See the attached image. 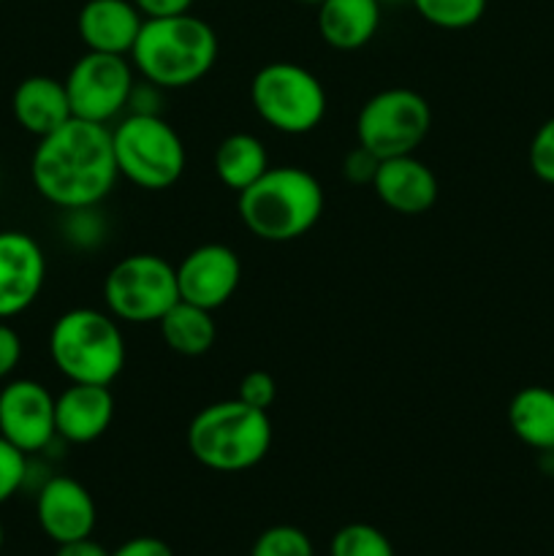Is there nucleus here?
<instances>
[{
  "label": "nucleus",
  "instance_id": "1",
  "mask_svg": "<svg viewBox=\"0 0 554 556\" xmlns=\"http://www.w3.org/2000/svg\"><path fill=\"white\" fill-rule=\"evenodd\" d=\"M117 177L112 130L79 117L38 139L30 161L33 188L63 212L98 206Z\"/></svg>",
  "mask_w": 554,
  "mask_h": 556
},
{
  "label": "nucleus",
  "instance_id": "2",
  "mask_svg": "<svg viewBox=\"0 0 554 556\" xmlns=\"http://www.w3.org/2000/svg\"><path fill=\"white\" fill-rule=\"evenodd\" d=\"M130 63L141 79L182 90L204 79L217 63V33L201 16L174 14L144 20L130 49Z\"/></svg>",
  "mask_w": 554,
  "mask_h": 556
},
{
  "label": "nucleus",
  "instance_id": "3",
  "mask_svg": "<svg viewBox=\"0 0 554 556\" xmlns=\"http://www.w3.org/2000/svg\"><path fill=\"white\" fill-rule=\"evenodd\" d=\"M237 195L244 228L264 242H293L324 215V188L299 166H269Z\"/></svg>",
  "mask_w": 554,
  "mask_h": 556
},
{
  "label": "nucleus",
  "instance_id": "4",
  "mask_svg": "<svg viewBox=\"0 0 554 556\" xmlns=\"http://www.w3.org/2000/svg\"><path fill=\"white\" fill-rule=\"evenodd\" d=\"M269 413L242 400H223L201 407L188 424V451L212 472H244L264 462L272 448Z\"/></svg>",
  "mask_w": 554,
  "mask_h": 556
},
{
  "label": "nucleus",
  "instance_id": "5",
  "mask_svg": "<svg viewBox=\"0 0 554 556\" xmlns=\"http://www.w3.org/2000/svg\"><path fill=\"white\" fill-rule=\"evenodd\" d=\"M125 337L112 313L76 307L49 331V356L68 383L112 386L125 367Z\"/></svg>",
  "mask_w": 554,
  "mask_h": 556
},
{
  "label": "nucleus",
  "instance_id": "6",
  "mask_svg": "<svg viewBox=\"0 0 554 556\" xmlns=\"http://www.w3.org/2000/svg\"><path fill=\"white\" fill-rule=\"evenodd\" d=\"M119 177L141 190H166L182 177L185 144L161 114H128L112 130Z\"/></svg>",
  "mask_w": 554,
  "mask_h": 556
},
{
  "label": "nucleus",
  "instance_id": "7",
  "mask_svg": "<svg viewBox=\"0 0 554 556\" xmlns=\"http://www.w3.org/2000/svg\"><path fill=\"white\" fill-rule=\"evenodd\" d=\"M250 103L269 128L288 136L310 134L326 114V90L304 65L275 60L255 71L250 81Z\"/></svg>",
  "mask_w": 554,
  "mask_h": 556
},
{
  "label": "nucleus",
  "instance_id": "8",
  "mask_svg": "<svg viewBox=\"0 0 554 556\" xmlns=\"http://www.w3.org/2000/svg\"><path fill=\"white\" fill-rule=\"evenodd\" d=\"M103 302L125 324H158L179 302L177 266L155 253L128 255L109 269Z\"/></svg>",
  "mask_w": 554,
  "mask_h": 556
},
{
  "label": "nucleus",
  "instance_id": "9",
  "mask_svg": "<svg viewBox=\"0 0 554 556\" xmlns=\"http://www.w3.org/2000/svg\"><path fill=\"white\" fill-rule=\"evenodd\" d=\"M432 128L427 98L407 87H389L369 98L356 117V141L375 155H413Z\"/></svg>",
  "mask_w": 554,
  "mask_h": 556
},
{
  "label": "nucleus",
  "instance_id": "10",
  "mask_svg": "<svg viewBox=\"0 0 554 556\" xmlns=\"http://www.w3.org/2000/svg\"><path fill=\"white\" fill-rule=\"evenodd\" d=\"M134 63L125 54L85 52L65 76L74 117L109 125L125 106L136 85Z\"/></svg>",
  "mask_w": 554,
  "mask_h": 556
},
{
  "label": "nucleus",
  "instance_id": "11",
  "mask_svg": "<svg viewBox=\"0 0 554 556\" xmlns=\"http://www.w3.org/2000/svg\"><path fill=\"white\" fill-rule=\"evenodd\" d=\"M0 434L27 456L47 448L54 438V396L38 380H9L0 389Z\"/></svg>",
  "mask_w": 554,
  "mask_h": 556
},
{
  "label": "nucleus",
  "instance_id": "12",
  "mask_svg": "<svg viewBox=\"0 0 554 556\" xmlns=\"http://www.w3.org/2000/svg\"><path fill=\"white\" fill-rule=\"evenodd\" d=\"M242 261L228 244L210 242L190 250L177 264L179 299L215 313L237 293Z\"/></svg>",
  "mask_w": 554,
  "mask_h": 556
},
{
  "label": "nucleus",
  "instance_id": "13",
  "mask_svg": "<svg viewBox=\"0 0 554 556\" xmlns=\"http://www.w3.org/2000/svg\"><path fill=\"white\" fill-rule=\"evenodd\" d=\"M47 255L25 231H0V320L22 315L41 296Z\"/></svg>",
  "mask_w": 554,
  "mask_h": 556
},
{
  "label": "nucleus",
  "instance_id": "14",
  "mask_svg": "<svg viewBox=\"0 0 554 556\" xmlns=\"http://www.w3.org/2000/svg\"><path fill=\"white\" fill-rule=\"evenodd\" d=\"M38 527L49 541L68 543L79 538H90L96 530V500L87 492L85 483L68 476L49 478L36 500Z\"/></svg>",
  "mask_w": 554,
  "mask_h": 556
},
{
  "label": "nucleus",
  "instance_id": "15",
  "mask_svg": "<svg viewBox=\"0 0 554 556\" xmlns=\"http://www.w3.org/2000/svg\"><path fill=\"white\" fill-rule=\"evenodd\" d=\"M373 190L396 215H424L438 201V177L416 155L383 157Z\"/></svg>",
  "mask_w": 554,
  "mask_h": 556
},
{
  "label": "nucleus",
  "instance_id": "16",
  "mask_svg": "<svg viewBox=\"0 0 554 556\" xmlns=\"http://www.w3.org/2000/svg\"><path fill=\"white\" fill-rule=\"evenodd\" d=\"M144 14L134 0H85L76 16V30L87 52L125 54L128 58L139 38Z\"/></svg>",
  "mask_w": 554,
  "mask_h": 556
},
{
  "label": "nucleus",
  "instance_id": "17",
  "mask_svg": "<svg viewBox=\"0 0 554 556\" xmlns=\"http://www.w3.org/2000/svg\"><path fill=\"white\" fill-rule=\"evenodd\" d=\"M114 418V396L109 386L71 383L54 396L58 438L85 445L101 438Z\"/></svg>",
  "mask_w": 554,
  "mask_h": 556
},
{
  "label": "nucleus",
  "instance_id": "18",
  "mask_svg": "<svg viewBox=\"0 0 554 556\" xmlns=\"http://www.w3.org/2000/svg\"><path fill=\"white\" fill-rule=\"evenodd\" d=\"M11 112H14L16 125L27 134L38 136V139L49 136L74 117L65 81L47 74L27 76L16 85L14 98H11Z\"/></svg>",
  "mask_w": 554,
  "mask_h": 556
},
{
  "label": "nucleus",
  "instance_id": "19",
  "mask_svg": "<svg viewBox=\"0 0 554 556\" xmlns=\"http://www.w3.org/2000/svg\"><path fill=\"white\" fill-rule=\"evenodd\" d=\"M380 0H320V38L340 52L367 47L380 27Z\"/></svg>",
  "mask_w": 554,
  "mask_h": 556
},
{
  "label": "nucleus",
  "instance_id": "20",
  "mask_svg": "<svg viewBox=\"0 0 554 556\" xmlns=\"http://www.w3.org/2000/svg\"><path fill=\"white\" fill-rule=\"evenodd\" d=\"M508 427L527 448L554 451V391L546 386H525L508 402Z\"/></svg>",
  "mask_w": 554,
  "mask_h": 556
},
{
  "label": "nucleus",
  "instance_id": "21",
  "mask_svg": "<svg viewBox=\"0 0 554 556\" xmlns=\"http://www.w3.org/2000/svg\"><path fill=\"white\" fill-rule=\"evenodd\" d=\"M212 166H215L217 179L228 190L242 193L269 168V155H266V147L259 136L231 134L217 144Z\"/></svg>",
  "mask_w": 554,
  "mask_h": 556
},
{
  "label": "nucleus",
  "instance_id": "22",
  "mask_svg": "<svg viewBox=\"0 0 554 556\" xmlns=\"http://www.w3.org/2000/svg\"><path fill=\"white\" fill-rule=\"evenodd\" d=\"M158 326H161L163 342L179 356H204L215 345L217 329L210 309L196 307L182 299L158 320Z\"/></svg>",
  "mask_w": 554,
  "mask_h": 556
},
{
  "label": "nucleus",
  "instance_id": "23",
  "mask_svg": "<svg viewBox=\"0 0 554 556\" xmlns=\"http://www.w3.org/2000/svg\"><path fill=\"white\" fill-rule=\"evenodd\" d=\"M424 22L440 30H467L478 25L487 11V0H411Z\"/></svg>",
  "mask_w": 554,
  "mask_h": 556
},
{
  "label": "nucleus",
  "instance_id": "24",
  "mask_svg": "<svg viewBox=\"0 0 554 556\" xmlns=\"http://www.w3.org/2000/svg\"><path fill=\"white\" fill-rule=\"evenodd\" d=\"M329 556H394V546L378 527L353 521L335 532Z\"/></svg>",
  "mask_w": 554,
  "mask_h": 556
},
{
  "label": "nucleus",
  "instance_id": "25",
  "mask_svg": "<svg viewBox=\"0 0 554 556\" xmlns=\"http://www.w3.org/2000/svg\"><path fill=\"white\" fill-rule=\"evenodd\" d=\"M250 556H315L307 532L293 525H275L255 538Z\"/></svg>",
  "mask_w": 554,
  "mask_h": 556
},
{
  "label": "nucleus",
  "instance_id": "26",
  "mask_svg": "<svg viewBox=\"0 0 554 556\" xmlns=\"http://www.w3.org/2000/svg\"><path fill=\"white\" fill-rule=\"evenodd\" d=\"M27 481V454L0 434V505L9 503Z\"/></svg>",
  "mask_w": 554,
  "mask_h": 556
},
{
  "label": "nucleus",
  "instance_id": "27",
  "mask_svg": "<svg viewBox=\"0 0 554 556\" xmlns=\"http://www.w3.org/2000/svg\"><path fill=\"white\" fill-rule=\"evenodd\" d=\"M65 233L76 248H96L103 237H106V223L98 217L96 206H85V210H68L65 217Z\"/></svg>",
  "mask_w": 554,
  "mask_h": 556
},
{
  "label": "nucleus",
  "instance_id": "28",
  "mask_svg": "<svg viewBox=\"0 0 554 556\" xmlns=\"http://www.w3.org/2000/svg\"><path fill=\"white\" fill-rule=\"evenodd\" d=\"M527 161H530L532 174L541 182L554 185V117H549L541 128L536 130L527 150Z\"/></svg>",
  "mask_w": 554,
  "mask_h": 556
},
{
  "label": "nucleus",
  "instance_id": "29",
  "mask_svg": "<svg viewBox=\"0 0 554 556\" xmlns=\"http://www.w3.org/2000/svg\"><path fill=\"white\" fill-rule=\"evenodd\" d=\"M237 400H242L244 405L255 407V410L269 413V407L277 402V383L269 372L264 369H253V372L244 375L239 380V394Z\"/></svg>",
  "mask_w": 554,
  "mask_h": 556
},
{
  "label": "nucleus",
  "instance_id": "30",
  "mask_svg": "<svg viewBox=\"0 0 554 556\" xmlns=\"http://www.w3.org/2000/svg\"><path fill=\"white\" fill-rule=\"evenodd\" d=\"M378 166H380V157L375 155L373 150H367V147L356 144L351 152H348L345 161H342V174H345L348 182L353 185H373L375 174H378Z\"/></svg>",
  "mask_w": 554,
  "mask_h": 556
},
{
  "label": "nucleus",
  "instance_id": "31",
  "mask_svg": "<svg viewBox=\"0 0 554 556\" xmlns=\"http://www.w3.org/2000/svg\"><path fill=\"white\" fill-rule=\"evenodd\" d=\"M22 362V337L14 326L0 320V380H9Z\"/></svg>",
  "mask_w": 554,
  "mask_h": 556
},
{
  "label": "nucleus",
  "instance_id": "32",
  "mask_svg": "<svg viewBox=\"0 0 554 556\" xmlns=\"http://www.w3.org/2000/svg\"><path fill=\"white\" fill-rule=\"evenodd\" d=\"M161 92L163 87L152 85V81H136L128 98L130 114H161Z\"/></svg>",
  "mask_w": 554,
  "mask_h": 556
},
{
  "label": "nucleus",
  "instance_id": "33",
  "mask_svg": "<svg viewBox=\"0 0 554 556\" xmlns=\"http://www.w3.org/2000/svg\"><path fill=\"white\" fill-rule=\"evenodd\" d=\"M109 556H174V552L166 541H161V538L139 535L119 543Z\"/></svg>",
  "mask_w": 554,
  "mask_h": 556
},
{
  "label": "nucleus",
  "instance_id": "34",
  "mask_svg": "<svg viewBox=\"0 0 554 556\" xmlns=\"http://www.w3.org/2000/svg\"><path fill=\"white\" fill-rule=\"evenodd\" d=\"M134 3L144 14V20H155V16L188 14L193 0H134Z\"/></svg>",
  "mask_w": 554,
  "mask_h": 556
},
{
  "label": "nucleus",
  "instance_id": "35",
  "mask_svg": "<svg viewBox=\"0 0 554 556\" xmlns=\"http://www.w3.org/2000/svg\"><path fill=\"white\" fill-rule=\"evenodd\" d=\"M109 554H112V552H106L101 543L92 541V535L90 538H79V541L60 543L58 552H54V556H109Z\"/></svg>",
  "mask_w": 554,
  "mask_h": 556
},
{
  "label": "nucleus",
  "instance_id": "36",
  "mask_svg": "<svg viewBox=\"0 0 554 556\" xmlns=\"http://www.w3.org/2000/svg\"><path fill=\"white\" fill-rule=\"evenodd\" d=\"M299 3H313V5H318L320 0H299Z\"/></svg>",
  "mask_w": 554,
  "mask_h": 556
},
{
  "label": "nucleus",
  "instance_id": "37",
  "mask_svg": "<svg viewBox=\"0 0 554 556\" xmlns=\"http://www.w3.org/2000/svg\"><path fill=\"white\" fill-rule=\"evenodd\" d=\"M0 548H3V525H0Z\"/></svg>",
  "mask_w": 554,
  "mask_h": 556
},
{
  "label": "nucleus",
  "instance_id": "38",
  "mask_svg": "<svg viewBox=\"0 0 554 556\" xmlns=\"http://www.w3.org/2000/svg\"><path fill=\"white\" fill-rule=\"evenodd\" d=\"M380 3H402V0H380Z\"/></svg>",
  "mask_w": 554,
  "mask_h": 556
}]
</instances>
